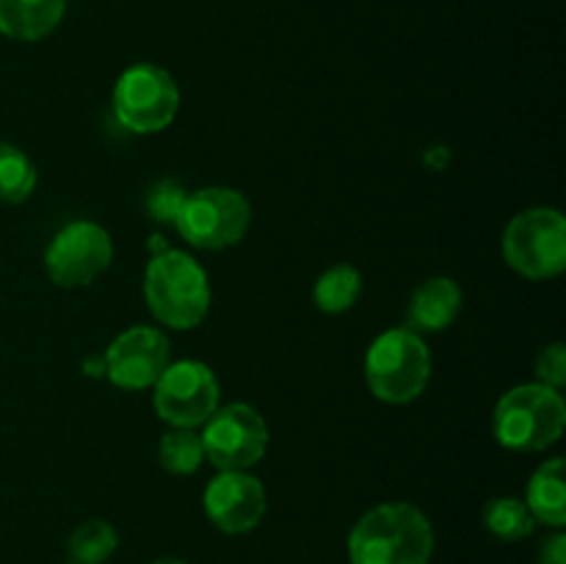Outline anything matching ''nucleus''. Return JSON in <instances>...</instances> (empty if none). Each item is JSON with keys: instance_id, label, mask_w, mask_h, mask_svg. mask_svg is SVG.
<instances>
[{"instance_id": "f257e3e1", "label": "nucleus", "mask_w": 566, "mask_h": 564, "mask_svg": "<svg viewBox=\"0 0 566 564\" xmlns=\"http://www.w3.org/2000/svg\"><path fill=\"white\" fill-rule=\"evenodd\" d=\"M431 556L434 525L412 503H379L348 534L352 564H429Z\"/></svg>"}, {"instance_id": "f03ea898", "label": "nucleus", "mask_w": 566, "mask_h": 564, "mask_svg": "<svg viewBox=\"0 0 566 564\" xmlns=\"http://www.w3.org/2000/svg\"><path fill=\"white\" fill-rule=\"evenodd\" d=\"M144 299L164 326L193 330L210 310L208 274L188 252L166 249L144 271Z\"/></svg>"}, {"instance_id": "7ed1b4c3", "label": "nucleus", "mask_w": 566, "mask_h": 564, "mask_svg": "<svg viewBox=\"0 0 566 564\" xmlns=\"http://www.w3.org/2000/svg\"><path fill=\"white\" fill-rule=\"evenodd\" d=\"M566 404L562 390L528 382L517 385L497 401L492 415L495 440L509 451H542L564 435Z\"/></svg>"}, {"instance_id": "20e7f679", "label": "nucleus", "mask_w": 566, "mask_h": 564, "mask_svg": "<svg viewBox=\"0 0 566 564\" xmlns=\"http://www.w3.org/2000/svg\"><path fill=\"white\" fill-rule=\"evenodd\" d=\"M365 379L379 401H415L431 379V352L423 335L407 326L381 332L365 354Z\"/></svg>"}, {"instance_id": "39448f33", "label": "nucleus", "mask_w": 566, "mask_h": 564, "mask_svg": "<svg viewBox=\"0 0 566 564\" xmlns=\"http://www.w3.org/2000/svg\"><path fill=\"white\" fill-rule=\"evenodd\" d=\"M249 224H252V205L241 191L227 186H208L188 194L175 230L193 249L219 252L241 241Z\"/></svg>"}, {"instance_id": "423d86ee", "label": "nucleus", "mask_w": 566, "mask_h": 564, "mask_svg": "<svg viewBox=\"0 0 566 564\" xmlns=\"http://www.w3.org/2000/svg\"><path fill=\"white\" fill-rule=\"evenodd\" d=\"M503 258L528 280H551L566 265V221L556 208H531L503 232Z\"/></svg>"}, {"instance_id": "0eeeda50", "label": "nucleus", "mask_w": 566, "mask_h": 564, "mask_svg": "<svg viewBox=\"0 0 566 564\" xmlns=\"http://www.w3.org/2000/svg\"><path fill=\"white\" fill-rule=\"evenodd\" d=\"M180 108V88L169 70L158 64L127 66L114 86V111L122 127L130 133H160L175 122Z\"/></svg>"}, {"instance_id": "6e6552de", "label": "nucleus", "mask_w": 566, "mask_h": 564, "mask_svg": "<svg viewBox=\"0 0 566 564\" xmlns=\"http://www.w3.org/2000/svg\"><path fill=\"white\" fill-rule=\"evenodd\" d=\"M153 387L155 412L175 429L202 426L219 409V379L199 359L169 363Z\"/></svg>"}, {"instance_id": "1a4fd4ad", "label": "nucleus", "mask_w": 566, "mask_h": 564, "mask_svg": "<svg viewBox=\"0 0 566 564\" xmlns=\"http://www.w3.org/2000/svg\"><path fill=\"white\" fill-rule=\"evenodd\" d=\"M114 260V241L97 221H70L48 243L44 269L59 288H86Z\"/></svg>"}, {"instance_id": "9d476101", "label": "nucleus", "mask_w": 566, "mask_h": 564, "mask_svg": "<svg viewBox=\"0 0 566 564\" xmlns=\"http://www.w3.org/2000/svg\"><path fill=\"white\" fill-rule=\"evenodd\" d=\"M205 459L219 470H247L265 457L269 426L263 415L249 404L221 407L205 420Z\"/></svg>"}, {"instance_id": "9b49d317", "label": "nucleus", "mask_w": 566, "mask_h": 564, "mask_svg": "<svg viewBox=\"0 0 566 564\" xmlns=\"http://www.w3.org/2000/svg\"><path fill=\"white\" fill-rule=\"evenodd\" d=\"M171 357V343L155 326L122 332L105 352V376L122 390H144L158 382Z\"/></svg>"}, {"instance_id": "f8f14e48", "label": "nucleus", "mask_w": 566, "mask_h": 564, "mask_svg": "<svg viewBox=\"0 0 566 564\" xmlns=\"http://www.w3.org/2000/svg\"><path fill=\"white\" fill-rule=\"evenodd\" d=\"M205 514L224 534H249L265 518V487L247 470H219L205 487Z\"/></svg>"}, {"instance_id": "ddd939ff", "label": "nucleus", "mask_w": 566, "mask_h": 564, "mask_svg": "<svg viewBox=\"0 0 566 564\" xmlns=\"http://www.w3.org/2000/svg\"><path fill=\"white\" fill-rule=\"evenodd\" d=\"M462 310V288L451 276H429L415 288L407 307V330L426 335L442 332L457 321Z\"/></svg>"}, {"instance_id": "4468645a", "label": "nucleus", "mask_w": 566, "mask_h": 564, "mask_svg": "<svg viewBox=\"0 0 566 564\" xmlns=\"http://www.w3.org/2000/svg\"><path fill=\"white\" fill-rule=\"evenodd\" d=\"M66 0H0V33L17 42H39L64 20Z\"/></svg>"}, {"instance_id": "2eb2a0df", "label": "nucleus", "mask_w": 566, "mask_h": 564, "mask_svg": "<svg viewBox=\"0 0 566 564\" xmlns=\"http://www.w3.org/2000/svg\"><path fill=\"white\" fill-rule=\"evenodd\" d=\"M525 506L531 509L536 523L562 529L566 523V490H564V459L553 457L536 468L528 481Z\"/></svg>"}, {"instance_id": "dca6fc26", "label": "nucleus", "mask_w": 566, "mask_h": 564, "mask_svg": "<svg viewBox=\"0 0 566 564\" xmlns=\"http://www.w3.org/2000/svg\"><path fill=\"white\" fill-rule=\"evenodd\" d=\"M359 293H363V276H359V271L348 263L326 269L324 274L315 280L313 288L315 307H318L321 313L329 315L352 310L354 304H357Z\"/></svg>"}, {"instance_id": "f3484780", "label": "nucleus", "mask_w": 566, "mask_h": 564, "mask_svg": "<svg viewBox=\"0 0 566 564\" xmlns=\"http://www.w3.org/2000/svg\"><path fill=\"white\" fill-rule=\"evenodd\" d=\"M484 525L492 536L503 542H517L525 540V536L534 534L536 520L531 514V509L525 506V501L512 495L503 498H492L490 503L484 506Z\"/></svg>"}, {"instance_id": "a211bd4d", "label": "nucleus", "mask_w": 566, "mask_h": 564, "mask_svg": "<svg viewBox=\"0 0 566 564\" xmlns=\"http://www.w3.org/2000/svg\"><path fill=\"white\" fill-rule=\"evenodd\" d=\"M119 547V534L108 520H86L72 531L66 551L75 564H105Z\"/></svg>"}, {"instance_id": "6ab92c4d", "label": "nucleus", "mask_w": 566, "mask_h": 564, "mask_svg": "<svg viewBox=\"0 0 566 564\" xmlns=\"http://www.w3.org/2000/svg\"><path fill=\"white\" fill-rule=\"evenodd\" d=\"M36 188V166L14 144H0V202L20 205Z\"/></svg>"}, {"instance_id": "aec40b11", "label": "nucleus", "mask_w": 566, "mask_h": 564, "mask_svg": "<svg viewBox=\"0 0 566 564\" xmlns=\"http://www.w3.org/2000/svg\"><path fill=\"white\" fill-rule=\"evenodd\" d=\"M158 459L164 470L175 476L197 473L199 464L205 462L202 437L193 435V429H175L164 435L158 446Z\"/></svg>"}, {"instance_id": "412c9836", "label": "nucleus", "mask_w": 566, "mask_h": 564, "mask_svg": "<svg viewBox=\"0 0 566 564\" xmlns=\"http://www.w3.org/2000/svg\"><path fill=\"white\" fill-rule=\"evenodd\" d=\"M188 191L177 180H160L149 188L147 194V210L155 221L160 224L175 227L177 216H180L182 205H186Z\"/></svg>"}, {"instance_id": "4be33fe9", "label": "nucleus", "mask_w": 566, "mask_h": 564, "mask_svg": "<svg viewBox=\"0 0 566 564\" xmlns=\"http://www.w3.org/2000/svg\"><path fill=\"white\" fill-rule=\"evenodd\" d=\"M536 376H539L542 385L553 387V390H562L566 382V348L564 343H551L539 352L536 357Z\"/></svg>"}, {"instance_id": "5701e85b", "label": "nucleus", "mask_w": 566, "mask_h": 564, "mask_svg": "<svg viewBox=\"0 0 566 564\" xmlns=\"http://www.w3.org/2000/svg\"><path fill=\"white\" fill-rule=\"evenodd\" d=\"M539 564H566V536L562 531H553L551 536L539 542V551H536Z\"/></svg>"}, {"instance_id": "b1692460", "label": "nucleus", "mask_w": 566, "mask_h": 564, "mask_svg": "<svg viewBox=\"0 0 566 564\" xmlns=\"http://www.w3.org/2000/svg\"><path fill=\"white\" fill-rule=\"evenodd\" d=\"M153 564H188V562H182V558H175V556H164V558H155Z\"/></svg>"}, {"instance_id": "393cba45", "label": "nucleus", "mask_w": 566, "mask_h": 564, "mask_svg": "<svg viewBox=\"0 0 566 564\" xmlns=\"http://www.w3.org/2000/svg\"><path fill=\"white\" fill-rule=\"evenodd\" d=\"M70 564H75V562H70Z\"/></svg>"}]
</instances>
